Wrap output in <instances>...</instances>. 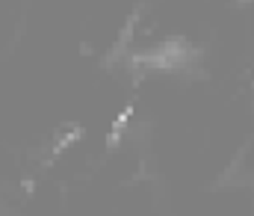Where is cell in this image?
Listing matches in <instances>:
<instances>
[{"label": "cell", "instance_id": "6da1fadb", "mask_svg": "<svg viewBox=\"0 0 254 216\" xmlns=\"http://www.w3.org/2000/svg\"><path fill=\"white\" fill-rule=\"evenodd\" d=\"M192 54V48L184 42V39H169L163 45H157L154 51L136 57L139 66H151V69H178L187 63V57Z\"/></svg>", "mask_w": 254, "mask_h": 216}]
</instances>
